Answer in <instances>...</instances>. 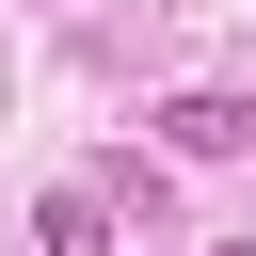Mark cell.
Instances as JSON below:
<instances>
[{"label": "cell", "instance_id": "obj_1", "mask_svg": "<svg viewBox=\"0 0 256 256\" xmlns=\"http://www.w3.org/2000/svg\"><path fill=\"white\" fill-rule=\"evenodd\" d=\"M160 144L176 160H256V96H224V80L208 96H160Z\"/></svg>", "mask_w": 256, "mask_h": 256}, {"label": "cell", "instance_id": "obj_2", "mask_svg": "<svg viewBox=\"0 0 256 256\" xmlns=\"http://www.w3.org/2000/svg\"><path fill=\"white\" fill-rule=\"evenodd\" d=\"M32 240H48V256H112V208H96V192H80V176H64V192H48V208H32Z\"/></svg>", "mask_w": 256, "mask_h": 256}]
</instances>
